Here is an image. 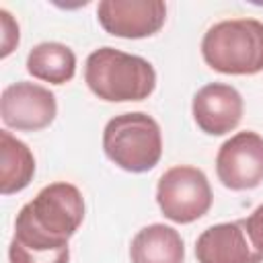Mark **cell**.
<instances>
[{"mask_svg": "<svg viewBox=\"0 0 263 263\" xmlns=\"http://www.w3.org/2000/svg\"><path fill=\"white\" fill-rule=\"evenodd\" d=\"M156 201L164 218L177 224L199 220L212 208V187L203 171L195 166H173L156 185Z\"/></svg>", "mask_w": 263, "mask_h": 263, "instance_id": "cell-5", "label": "cell"}, {"mask_svg": "<svg viewBox=\"0 0 263 263\" xmlns=\"http://www.w3.org/2000/svg\"><path fill=\"white\" fill-rule=\"evenodd\" d=\"M58 113L55 95L35 82H14L2 90L0 115L2 121L18 132H37L47 127Z\"/></svg>", "mask_w": 263, "mask_h": 263, "instance_id": "cell-7", "label": "cell"}, {"mask_svg": "<svg viewBox=\"0 0 263 263\" xmlns=\"http://www.w3.org/2000/svg\"><path fill=\"white\" fill-rule=\"evenodd\" d=\"M242 226H245V232L249 236V242L251 247L255 249V253L261 257L263 261V203L259 208H255V212L247 218L240 220Z\"/></svg>", "mask_w": 263, "mask_h": 263, "instance_id": "cell-14", "label": "cell"}, {"mask_svg": "<svg viewBox=\"0 0 263 263\" xmlns=\"http://www.w3.org/2000/svg\"><path fill=\"white\" fill-rule=\"evenodd\" d=\"M103 150L119 168L146 173L154 168L162 156L160 125L142 111L115 115L103 129Z\"/></svg>", "mask_w": 263, "mask_h": 263, "instance_id": "cell-4", "label": "cell"}, {"mask_svg": "<svg viewBox=\"0 0 263 263\" xmlns=\"http://www.w3.org/2000/svg\"><path fill=\"white\" fill-rule=\"evenodd\" d=\"M203 62L222 74L251 76L263 70V23L230 18L212 25L201 41Z\"/></svg>", "mask_w": 263, "mask_h": 263, "instance_id": "cell-3", "label": "cell"}, {"mask_svg": "<svg viewBox=\"0 0 263 263\" xmlns=\"http://www.w3.org/2000/svg\"><path fill=\"white\" fill-rule=\"evenodd\" d=\"M197 263H261L240 220L205 228L195 242Z\"/></svg>", "mask_w": 263, "mask_h": 263, "instance_id": "cell-10", "label": "cell"}, {"mask_svg": "<svg viewBox=\"0 0 263 263\" xmlns=\"http://www.w3.org/2000/svg\"><path fill=\"white\" fill-rule=\"evenodd\" d=\"M97 18L109 35L142 39L162 29L166 4L162 0H103L97 6Z\"/></svg>", "mask_w": 263, "mask_h": 263, "instance_id": "cell-8", "label": "cell"}, {"mask_svg": "<svg viewBox=\"0 0 263 263\" xmlns=\"http://www.w3.org/2000/svg\"><path fill=\"white\" fill-rule=\"evenodd\" d=\"M84 220V199L72 183H51L21 208L10 242L31 251H64Z\"/></svg>", "mask_w": 263, "mask_h": 263, "instance_id": "cell-1", "label": "cell"}, {"mask_svg": "<svg viewBox=\"0 0 263 263\" xmlns=\"http://www.w3.org/2000/svg\"><path fill=\"white\" fill-rule=\"evenodd\" d=\"M35 175V158L25 142L10 132H0V191L10 195L23 191Z\"/></svg>", "mask_w": 263, "mask_h": 263, "instance_id": "cell-12", "label": "cell"}, {"mask_svg": "<svg viewBox=\"0 0 263 263\" xmlns=\"http://www.w3.org/2000/svg\"><path fill=\"white\" fill-rule=\"evenodd\" d=\"M240 92L224 82H210L201 86L191 103L197 127L208 136H224L232 132L242 119Z\"/></svg>", "mask_w": 263, "mask_h": 263, "instance_id": "cell-9", "label": "cell"}, {"mask_svg": "<svg viewBox=\"0 0 263 263\" xmlns=\"http://www.w3.org/2000/svg\"><path fill=\"white\" fill-rule=\"evenodd\" d=\"M27 72L49 84H66L74 78L76 55L74 51L58 41H45L35 45L27 55Z\"/></svg>", "mask_w": 263, "mask_h": 263, "instance_id": "cell-13", "label": "cell"}, {"mask_svg": "<svg viewBox=\"0 0 263 263\" xmlns=\"http://www.w3.org/2000/svg\"><path fill=\"white\" fill-rule=\"evenodd\" d=\"M216 173L232 191L255 189L263 181V136L238 132L228 138L216 156Z\"/></svg>", "mask_w": 263, "mask_h": 263, "instance_id": "cell-6", "label": "cell"}, {"mask_svg": "<svg viewBox=\"0 0 263 263\" xmlns=\"http://www.w3.org/2000/svg\"><path fill=\"white\" fill-rule=\"evenodd\" d=\"M84 80L101 101H144L156 86V72L140 55L115 47H99L86 58Z\"/></svg>", "mask_w": 263, "mask_h": 263, "instance_id": "cell-2", "label": "cell"}, {"mask_svg": "<svg viewBox=\"0 0 263 263\" xmlns=\"http://www.w3.org/2000/svg\"><path fill=\"white\" fill-rule=\"evenodd\" d=\"M129 257L132 263H183V238L166 224H150L134 236Z\"/></svg>", "mask_w": 263, "mask_h": 263, "instance_id": "cell-11", "label": "cell"}, {"mask_svg": "<svg viewBox=\"0 0 263 263\" xmlns=\"http://www.w3.org/2000/svg\"><path fill=\"white\" fill-rule=\"evenodd\" d=\"M0 21H2V58H6L14 45H18V25L10 16L8 10H0Z\"/></svg>", "mask_w": 263, "mask_h": 263, "instance_id": "cell-15", "label": "cell"}]
</instances>
